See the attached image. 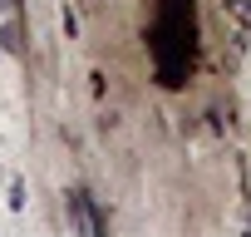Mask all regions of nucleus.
Returning a JSON list of instances; mask_svg holds the SVG:
<instances>
[{
	"instance_id": "obj_1",
	"label": "nucleus",
	"mask_w": 251,
	"mask_h": 237,
	"mask_svg": "<svg viewBox=\"0 0 251 237\" xmlns=\"http://www.w3.org/2000/svg\"><path fill=\"white\" fill-rule=\"evenodd\" d=\"M192 0H163V15L153 30V55H158V74L168 89H177L192 74Z\"/></svg>"
},
{
	"instance_id": "obj_2",
	"label": "nucleus",
	"mask_w": 251,
	"mask_h": 237,
	"mask_svg": "<svg viewBox=\"0 0 251 237\" xmlns=\"http://www.w3.org/2000/svg\"><path fill=\"white\" fill-rule=\"evenodd\" d=\"M10 5H15V0H0V10H10Z\"/></svg>"
}]
</instances>
